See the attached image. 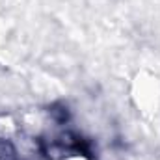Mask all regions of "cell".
<instances>
[{"mask_svg":"<svg viewBox=\"0 0 160 160\" xmlns=\"http://www.w3.org/2000/svg\"><path fill=\"white\" fill-rule=\"evenodd\" d=\"M63 160H88V158L82 157V155H69L67 158H63Z\"/></svg>","mask_w":160,"mask_h":160,"instance_id":"6da1fadb","label":"cell"}]
</instances>
